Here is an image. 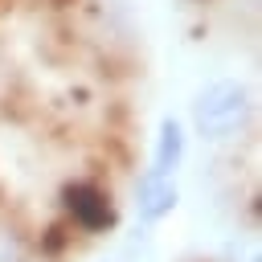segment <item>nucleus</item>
Returning a JSON list of instances; mask_svg holds the SVG:
<instances>
[{
  "label": "nucleus",
  "instance_id": "nucleus-1",
  "mask_svg": "<svg viewBox=\"0 0 262 262\" xmlns=\"http://www.w3.org/2000/svg\"><path fill=\"white\" fill-rule=\"evenodd\" d=\"M250 119V90L242 82H213L192 102V123L205 139H229Z\"/></svg>",
  "mask_w": 262,
  "mask_h": 262
},
{
  "label": "nucleus",
  "instance_id": "nucleus-2",
  "mask_svg": "<svg viewBox=\"0 0 262 262\" xmlns=\"http://www.w3.org/2000/svg\"><path fill=\"white\" fill-rule=\"evenodd\" d=\"M172 209H176V184H172V176L147 172V176L139 180V217H143V221H160V217H168Z\"/></svg>",
  "mask_w": 262,
  "mask_h": 262
},
{
  "label": "nucleus",
  "instance_id": "nucleus-3",
  "mask_svg": "<svg viewBox=\"0 0 262 262\" xmlns=\"http://www.w3.org/2000/svg\"><path fill=\"white\" fill-rule=\"evenodd\" d=\"M66 201H70V213L78 217V225H86V229H102V225L111 221V205H106L102 192L90 188V184H74V188L66 192Z\"/></svg>",
  "mask_w": 262,
  "mask_h": 262
},
{
  "label": "nucleus",
  "instance_id": "nucleus-4",
  "mask_svg": "<svg viewBox=\"0 0 262 262\" xmlns=\"http://www.w3.org/2000/svg\"><path fill=\"white\" fill-rule=\"evenodd\" d=\"M180 160H184V131H180L176 119H164L160 139H156V168H151V172L172 176V172L180 168Z\"/></svg>",
  "mask_w": 262,
  "mask_h": 262
}]
</instances>
